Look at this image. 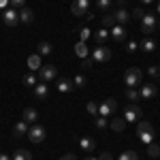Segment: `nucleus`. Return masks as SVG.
<instances>
[{
	"instance_id": "obj_14",
	"label": "nucleus",
	"mask_w": 160,
	"mask_h": 160,
	"mask_svg": "<svg viewBox=\"0 0 160 160\" xmlns=\"http://www.w3.org/2000/svg\"><path fill=\"white\" fill-rule=\"evenodd\" d=\"M113 17H115V22H118V24L126 26L128 22H130V17H132V15H130V13L126 11V9H118V11L113 13Z\"/></svg>"
},
{
	"instance_id": "obj_6",
	"label": "nucleus",
	"mask_w": 160,
	"mask_h": 160,
	"mask_svg": "<svg viewBox=\"0 0 160 160\" xmlns=\"http://www.w3.org/2000/svg\"><path fill=\"white\" fill-rule=\"evenodd\" d=\"M2 22L9 28H15V26L19 24V11L17 9H4L2 11Z\"/></svg>"
},
{
	"instance_id": "obj_40",
	"label": "nucleus",
	"mask_w": 160,
	"mask_h": 160,
	"mask_svg": "<svg viewBox=\"0 0 160 160\" xmlns=\"http://www.w3.org/2000/svg\"><path fill=\"white\" fill-rule=\"evenodd\" d=\"M79 37H81V41H83V43H86V38L90 37V30H88V28H81V30H79Z\"/></svg>"
},
{
	"instance_id": "obj_38",
	"label": "nucleus",
	"mask_w": 160,
	"mask_h": 160,
	"mask_svg": "<svg viewBox=\"0 0 160 160\" xmlns=\"http://www.w3.org/2000/svg\"><path fill=\"white\" fill-rule=\"evenodd\" d=\"M88 111H90L92 115H98V105H96V102H88Z\"/></svg>"
},
{
	"instance_id": "obj_23",
	"label": "nucleus",
	"mask_w": 160,
	"mask_h": 160,
	"mask_svg": "<svg viewBox=\"0 0 160 160\" xmlns=\"http://www.w3.org/2000/svg\"><path fill=\"white\" fill-rule=\"evenodd\" d=\"M37 53L38 56H49L51 53V43H47V41H41L37 47Z\"/></svg>"
},
{
	"instance_id": "obj_41",
	"label": "nucleus",
	"mask_w": 160,
	"mask_h": 160,
	"mask_svg": "<svg viewBox=\"0 0 160 160\" xmlns=\"http://www.w3.org/2000/svg\"><path fill=\"white\" fill-rule=\"evenodd\" d=\"M92 64H94L92 58H83V62H81V66H83V68H92Z\"/></svg>"
},
{
	"instance_id": "obj_3",
	"label": "nucleus",
	"mask_w": 160,
	"mask_h": 160,
	"mask_svg": "<svg viewBox=\"0 0 160 160\" xmlns=\"http://www.w3.org/2000/svg\"><path fill=\"white\" fill-rule=\"evenodd\" d=\"M141 30H143V34H152V32H156V30H158V19H156V15H154V13L145 11L143 19H141Z\"/></svg>"
},
{
	"instance_id": "obj_39",
	"label": "nucleus",
	"mask_w": 160,
	"mask_h": 160,
	"mask_svg": "<svg viewBox=\"0 0 160 160\" xmlns=\"http://www.w3.org/2000/svg\"><path fill=\"white\" fill-rule=\"evenodd\" d=\"M143 15H145V11H143V9H135V11H132V17H135V19H139V22L143 19Z\"/></svg>"
},
{
	"instance_id": "obj_25",
	"label": "nucleus",
	"mask_w": 160,
	"mask_h": 160,
	"mask_svg": "<svg viewBox=\"0 0 160 160\" xmlns=\"http://www.w3.org/2000/svg\"><path fill=\"white\" fill-rule=\"evenodd\" d=\"M75 53H77L81 60H83V58H88V47H86V43H83V41H79V43L75 45Z\"/></svg>"
},
{
	"instance_id": "obj_2",
	"label": "nucleus",
	"mask_w": 160,
	"mask_h": 160,
	"mask_svg": "<svg viewBox=\"0 0 160 160\" xmlns=\"http://www.w3.org/2000/svg\"><path fill=\"white\" fill-rule=\"evenodd\" d=\"M124 81H126L128 88H139L141 83H143V73L132 66V68H128V71L124 73Z\"/></svg>"
},
{
	"instance_id": "obj_47",
	"label": "nucleus",
	"mask_w": 160,
	"mask_h": 160,
	"mask_svg": "<svg viewBox=\"0 0 160 160\" xmlns=\"http://www.w3.org/2000/svg\"><path fill=\"white\" fill-rule=\"evenodd\" d=\"M158 13H160V2H158Z\"/></svg>"
},
{
	"instance_id": "obj_35",
	"label": "nucleus",
	"mask_w": 160,
	"mask_h": 160,
	"mask_svg": "<svg viewBox=\"0 0 160 160\" xmlns=\"http://www.w3.org/2000/svg\"><path fill=\"white\" fill-rule=\"evenodd\" d=\"M9 2H11L13 9H24L26 7V0H9Z\"/></svg>"
},
{
	"instance_id": "obj_43",
	"label": "nucleus",
	"mask_w": 160,
	"mask_h": 160,
	"mask_svg": "<svg viewBox=\"0 0 160 160\" xmlns=\"http://www.w3.org/2000/svg\"><path fill=\"white\" fill-rule=\"evenodd\" d=\"M0 160H13L9 154H0Z\"/></svg>"
},
{
	"instance_id": "obj_12",
	"label": "nucleus",
	"mask_w": 160,
	"mask_h": 160,
	"mask_svg": "<svg viewBox=\"0 0 160 160\" xmlns=\"http://www.w3.org/2000/svg\"><path fill=\"white\" fill-rule=\"evenodd\" d=\"M56 88H58L60 94H68V92H73V90H75V83H73V79L60 77V79H56Z\"/></svg>"
},
{
	"instance_id": "obj_18",
	"label": "nucleus",
	"mask_w": 160,
	"mask_h": 160,
	"mask_svg": "<svg viewBox=\"0 0 160 160\" xmlns=\"http://www.w3.org/2000/svg\"><path fill=\"white\" fill-rule=\"evenodd\" d=\"M24 118V122H28V124H34L37 122V118H38V113H37V109H32V107H28V109H24V113H22Z\"/></svg>"
},
{
	"instance_id": "obj_42",
	"label": "nucleus",
	"mask_w": 160,
	"mask_h": 160,
	"mask_svg": "<svg viewBox=\"0 0 160 160\" xmlns=\"http://www.w3.org/2000/svg\"><path fill=\"white\" fill-rule=\"evenodd\" d=\"M98 160H113V156H111L109 152H102V154L98 156Z\"/></svg>"
},
{
	"instance_id": "obj_13",
	"label": "nucleus",
	"mask_w": 160,
	"mask_h": 160,
	"mask_svg": "<svg viewBox=\"0 0 160 160\" xmlns=\"http://www.w3.org/2000/svg\"><path fill=\"white\" fill-rule=\"evenodd\" d=\"M109 32H111V37H113V41H118V43H124L126 41V28L122 24H115Z\"/></svg>"
},
{
	"instance_id": "obj_10",
	"label": "nucleus",
	"mask_w": 160,
	"mask_h": 160,
	"mask_svg": "<svg viewBox=\"0 0 160 160\" xmlns=\"http://www.w3.org/2000/svg\"><path fill=\"white\" fill-rule=\"evenodd\" d=\"M141 115H143V113H141V109H139L137 105H128V107L124 109V120H126V122H139Z\"/></svg>"
},
{
	"instance_id": "obj_1",
	"label": "nucleus",
	"mask_w": 160,
	"mask_h": 160,
	"mask_svg": "<svg viewBox=\"0 0 160 160\" xmlns=\"http://www.w3.org/2000/svg\"><path fill=\"white\" fill-rule=\"evenodd\" d=\"M137 137H139V141L145 143V145L154 143V128H152V124L145 122V120H143V122L139 120V124H137Z\"/></svg>"
},
{
	"instance_id": "obj_45",
	"label": "nucleus",
	"mask_w": 160,
	"mask_h": 160,
	"mask_svg": "<svg viewBox=\"0 0 160 160\" xmlns=\"http://www.w3.org/2000/svg\"><path fill=\"white\" fill-rule=\"evenodd\" d=\"M141 2H143V4H152L154 0H141Z\"/></svg>"
},
{
	"instance_id": "obj_19",
	"label": "nucleus",
	"mask_w": 160,
	"mask_h": 160,
	"mask_svg": "<svg viewBox=\"0 0 160 160\" xmlns=\"http://www.w3.org/2000/svg\"><path fill=\"white\" fill-rule=\"evenodd\" d=\"M109 30H107V28H102V30H96V32H94V41H96V45H105V41H107V38H109Z\"/></svg>"
},
{
	"instance_id": "obj_21",
	"label": "nucleus",
	"mask_w": 160,
	"mask_h": 160,
	"mask_svg": "<svg viewBox=\"0 0 160 160\" xmlns=\"http://www.w3.org/2000/svg\"><path fill=\"white\" fill-rule=\"evenodd\" d=\"M34 94H37L41 100L47 98V94H49V88H47V83H43V81H41V83H37V86H34Z\"/></svg>"
},
{
	"instance_id": "obj_4",
	"label": "nucleus",
	"mask_w": 160,
	"mask_h": 160,
	"mask_svg": "<svg viewBox=\"0 0 160 160\" xmlns=\"http://www.w3.org/2000/svg\"><path fill=\"white\" fill-rule=\"evenodd\" d=\"M92 60H94V64H102V62L111 60V49L105 47V45L94 47V51H92Z\"/></svg>"
},
{
	"instance_id": "obj_24",
	"label": "nucleus",
	"mask_w": 160,
	"mask_h": 160,
	"mask_svg": "<svg viewBox=\"0 0 160 160\" xmlns=\"http://www.w3.org/2000/svg\"><path fill=\"white\" fill-rule=\"evenodd\" d=\"M126 120H124V118H115V120H113V122H111V128H113V130H115V132H122L124 128H126Z\"/></svg>"
},
{
	"instance_id": "obj_26",
	"label": "nucleus",
	"mask_w": 160,
	"mask_h": 160,
	"mask_svg": "<svg viewBox=\"0 0 160 160\" xmlns=\"http://www.w3.org/2000/svg\"><path fill=\"white\" fill-rule=\"evenodd\" d=\"M13 160H32V156H30V152H28V149H15Z\"/></svg>"
},
{
	"instance_id": "obj_37",
	"label": "nucleus",
	"mask_w": 160,
	"mask_h": 160,
	"mask_svg": "<svg viewBox=\"0 0 160 160\" xmlns=\"http://www.w3.org/2000/svg\"><path fill=\"white\" fill-rule=\"evenodd\" d=\"M148 73H149V77L158 79V77H160V68H158V66H149V71H148Z\"/></svg>"
},
{
	"instance_id": "obj_31",
	"label": "nucleus",
	"mask_w": 160,
	"mask_h": 160,
	"mask_svg": "<svg viewBox=\"0 0 160 160\" xmlns=\"http://www.w3.org/2000/svg\"><path fill=\"white\" fill-rule=\"evenodd\" d=\"M118 24V22H115V17H113V15H105V17H102V26H105V28H113V26Z\"/></svg>"
},
{
	"instance_id": "obj_7",
	"label": "nucleus",
	"mask_w": 160,
	"mask_h": 160,
	"mask_svg": "<svg viewBox=\"0 0 160 160\" xmlns=\"http://www.w3.org/2000/svg\"><path fill=\"white\" fill-rule=\"evenodd\" d=\"M58 79V68L53 64H43L41 66V81H56Z\"/></svg>"
},
{
	"instance_id": "obj_33",
	"label": "nucleus",
	"mask_w": 160,
	"mask_h": 160,
	"mask_svg": "<svg viewBox=\"0 0 160 160\" xmlns=\"http://www.w3.org/2000/svg\"><path fill=\"white\" fill-rule=\"evenodd\" d=\"M126 98L132 100V102H135V100H139V90H135V88H128V90H126Z\"/></svg>"
},
{
	"instance_id": "obj_29",
	"label": "nucleus",
	"mask_w": 160,
	"mask_h": 160,
	"mask_svg": "<svg viewBox=\"0 0 160 160\" xmlns=\"http://www.w3.org/2000/svg\"><path fill=\"white\" fill-rule=\"evenodd\" d=\"M118 160H139V156H137V152H132V149H126V152L120 154Z\"/></svg>"
},
{
	"instance_id": "obj_28",
	"label": "nucleus",
	"mask_w": 160,
	"mask_h": 160,
	"mask_svg": "<svg viewBox=\"0 0 160 160\" xmlns=\"http://www.w3.org/2000/svg\"><path fill=\"white\" fill-rule=\"evenodd\" d=\"M94 124H96V128H98V130H105V128L109 126V122H107V118H105V115H96V118H94Z\"/></svg>"
},
{
	"instance_id": "obj_34",
	"label": "nucleus",
	"mask_w": 160,
	"mask_h": 160,
	"mask_svg": "<svg viewBox=\"0 0 160 160\" xmlns=\"http://www.w3.org/2000/svg\"><path fill=\"white\" fill-rule=\"evenodd\" d=\"M111 4H113V0H96V7H98L100 11H107V9H111Z\"/></svg>"
},
{
	"instance_id": "obj_5",
	"label": "nucleus",
	"mask_w": 160,
	"mask_h": 160,
	"mask_svg": "<svg viewBox=\"0 0 160 160\" xmlns=\"http://www.w3.org/2000/svg\"><path fill=\"white\" fill-rule=\"evenodd\" d=\"M71 11H73L75 17L90 15V0H73V4H71Z\"/></svg>"
},
{
	"instance_id": "obj_30",
	"label": "nucleus",
	"mask_w": 160,
	"mask_h": 160,
	"mask_svg": "<svg viewBox=\"0 0 160 160\" xmlns=\"http://www.w3.org/2000/svg\"><path fill=\"white\" fill-rule=\"evenodd\" d=\"M148 154L152 156V158H158L160 156V145L158 143H149L148 145Z\"/></svg>"
},
{
	"instance_id": "obj_11",
	"label": "nucleus",
	"mask_w": 160,
	"mask_h": 160,
	"mask_svg": "<svg viewBox=\"0 0 160 160\" xmlns=\"http://www.w3.org/2000/svg\"><path fill=\"white\" fill-rule=\"evenodd\" d=\"M28 139H30L32 143H41V141H45V128L38 126V124H34V126L28 130Z\"/></svg>"
},
{
	"instance_id": "obj_20",
	"label": "nucleus",
	"mask_w": 160,
	"mask_h": 160,
	"mask_svg": "<svg viewBox=\"0 0 160 160\" xmlns=\"http://www.w3.org/2000/svg\"><path fill=\"white\" fill-rule=\"evenodd\" d=\"M139 47H141V49L145 51V53H152V51L156 49V41H154V38H143V41H141V45H139Z\"/></svg>"
},
{
	"instance_id": "obj_48",
	"label": "nucleus",
	"mask_w": 160,
	"mask_h": 160,
	"mask_svg": "<svg viewBox=\"0 0 160 160\" xmlns=\"http://www.w3.org/2000/svg\"><path fill=\"white\" fill-rule=\"evenodd\" d=\"M158 30H160V22H158Z\"/></svg>"
},
{
	"instance_id": "obj_15",
	"label": "nucleus",
	"mask_w": 160,
	"mask_h": 160,
	"mask_svg": "<svg viewBox=\"0 0 160 160\" xmlns=\"http://www.w3.org/2000/svg\"><path fill=\"white\" fill-rule=\"evenodd\" d=\"M19 22H22V24H32V22H34V13H32V9H28V7L19 9Z\"/></svg>"
},
{
	"instance_id": "obj_16",
	"label": "nucleus",
	"mask_w": 160,
	"mask_h": 160,
	"mask_svg": "<svg viewBox=\"0 0 160 160\" xmlns=\"http://www.w3.org/2000/svg\"><path fill=\"white\" fill-rule=\"evenodd\" d=\"M79 148L86 149V152H94V149H96V143H94L92 137H81V139H79Z\"/></svg>"
},
{
	"instance_id": "obj_32",
	"label": "nucleus",
	"mask_w": 160,
	"mask_h": 160,
	"mask_svg": "<svg viewBox=\"0 0 160 160\" xmlns=\"http://www.w3.org/2000/svg\"><path fill=\"white\" fill-rule=\"evenodd\" d=\"M73 83H75V88H86V83H88V79H86V77H83V75H75Z\"/></svg>"
},
{
	"instance_id": "obj_27",
	"label": "nucleus",
	"mask_w": 160,
	"mask_h": 160,
	"mask_svg": "<svg viewBox=\"0 0 160 160\" xmlns=\"http://www.w3.org/2000/svg\"><path fill=\"white\" fill-rule=\"evenodd\" d=\"M24 86H28V88H34V86H37V75L32 73V71L24 75Z\"/></svg>"
},
{
	"instance_id": "obj_44",
	"label": "nucleus",
	"mask_w": 160,
	"mask_h": 160,
	"mask_svg": "<svg viewBox=\"0 0 160 160\" xmlns=\"http://www.w3.org/2000/svg\"><path fill=\"white\" fill-rule=\"evenodd\" d=\"M64 160H77V158H75V154H66V156H64Z\"/></svg>"
},
{
	"instance_id": "obj_17",
	"label": "nucleus",
	"mask_w": 160,
	"mask_h": 160,
	"mask_svg": "<svg viewBox=\"0 0 160 160\" xmlns=\"http://www.w3.org/2000/svg\"><path fill=\"white\" fill-rule=\"evenodd\" d=\"M28 130H30V126H28V122H17L15 124V128H13V135L15 137H24V135H28Z\"/></svg>"
},
{
	"instance_id": "obj_46",
	"label": "nucleus",
	"mask_w": 160,
	"mask_h": 160,
	"mask_svg": "<svg viewBox=\"0 0 160 160\" xmlns=\"http://www.w3.org/2000/svg\"><path fill=\"white\" fill-rule=\"evenodd\" d=\"M86 160H98V158H86Z\"/></svg>"
},
{
	"instance_id": "obj_49",
	"label": "nucleus",
	"mask_w": 160,
	"mask_h": 160,
	"mask_svg": "<svg viewBox=\"0 0 160 160\" xmlns=\"http://www.w3.org/2000/svg\"><path fill=\"white\" fill-rule=\"evenodd\" d=\"M60 160H64V158H60Z\"/></svg>"
},
{
	"instance_id": "obj_8",
	"label": "nucleus",
	"mask_w": 160,
	"mask_h": 160,
	"mask_svg": "<svg viewBox=\"0 0 160 160\" xmlns=\"http://www.w3.org/2000/svg\"><path fill=\"white\" fill-rule=\"evenodd\" d=\"M118 109V102H115V98H102V102L98 105V115H111L113 111Z\"/></svg>"
},
{
	"instance_id": "obj_22",
	"label": "nucleus",
	"mask_w": 160,
	"mask_h": 160,
	"mask_svg": "<svg viewBox=\"0 0 160 160\" xmlns=\"http://www.w3.org/2000/svg\"><path fill=\"white\" fill-rule=\"evenodd\" d=\"M28 68L34 73V71H41V56L38 53H34V56H30L28 58Z\"/></svg>"
},
{
	"instance_id": "obj_36",
	"label": "nucleus",
	"mask_w": 160,
	"mask_h": 160,
	"mask_svg": "<svg viewBox=\"0 0 160 160\" xmlns=\"http://www.w3.org/2000/svg\"><path fill=\"white\" fill-rule=\"evenodd\" d=\"M139 49V45H137V41H128V45H126V51L128 53H132V51Z\"/></svg>"
},
{
	"instance_id": "obj_9",
	"label": "nucleus",
	"mask_w": 160,
	"mask_h": 160,
	"mask_svg": "<svg viewBox=\"0 0 160 160\" xmlns=\"http://www.w3.org/2000/svg\"><path fill=\"white\" fill-rule=\"evenodd\" d=\"M156 94H158V90H156L154 83H141V86H139V98L149 100V98H154Z\"/></svg>"
}]
</instances>
